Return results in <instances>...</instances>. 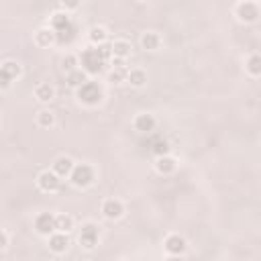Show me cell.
<instances>
[{"instance_id":"484cf974","label":"cell","mask_w":261,"mask_h":261,"mask_svg":"<svg viewBox=\"0 0 261 261\" xmlns=\"http://www.w3.org/2000/svg\"><path fill=\"white\" fill-rule=\"evenodd\" d=\"M10 86H12V80L0 69V90H6V88H10Z\"/></svg>"},{"instance_id":"6da1fadb","label":"cell","mask_w":261,"mask_h":261,"mask_svg":"<svg viewBox=\"0 0 261 261\" xmlns=\"http://www.w3.org/2000/svg\"><path fill=\"white\" fill-rule=\"evenodd\" d=\"M232 12L237 16L239 22H245V24H251V22H257L259 16H261V6L259 2L255 0H239L234 6H232Z\"/></svg>"},{"instance_id":"d4e9b609","label":"cell","mask_w":261,"mask_h":261,"mask_svg":"<svg viewBox=\"0 0 261 261\" xmlns=\"http://www.w3.org/2000/svg\"><path fill=\"white\" fill-rule=\"evenodd\" d=\"M82 6V2L80 0H73V2H59V10H63L65 14L67 12H71V10H77Z\"/></svg>"},{"instance_id":"30bf717a","label":"cell","mask_w":261,"mask_h":261,"mask_svg":"<svg viewBox=\"0 0 261 261\" xmlns=\"http://www.w3.org/2000/svg\"><path fill=\"white\" fill-rule=\"evenodd\" d=\"M153 165H155V171L159 175H171L177 169V159L173 155H169V153L167 155H157Z\"/></svg>"},{"instance_id":"7c38bea8","label":"cell","mask_w":261,"mask_h":261,"mask_svg":"<svg viewBox=\"0 0 261 261\" xmlns=\"http://www.w3.org/2000/svg\"><path fill=\"white\" fill-rule=\"evenodd\" d=\"M133 126H135V130H139V133H151V130H155V126H157V118H155L151 112H139V114L135 116V120H133Z\"/></svg>"},{"instance_id":"4fadbf2b","label":"cell","mask_w":261,"mask_h":261,"mask_svg":"<svg viewBox=\"0 0 261 261\" xmlns=\"http://www.w3.org/2000/svg\"><path fill=\"white\" fill-rule=\"evenodd\" d=\"M33 94H35V98H37L41 104H49V102L55 98L57 90H55V86H53V84H49V82H39V84L35 86Z\"/></svg>"},{"instance_id":"8fae6325","label":"cell","mask_w":261,"mask_h":261,"mask_svg":"<svg viewBox=\"0 0 261 261\" xmlns=\"http://www.w3.org/2000/svg\"><path fill=\"white\" fill-rule=\"evenodd\" d=\"M47 247H49V251L51 253H55V255H63L65 251H67V247H69V237L67 234H63V232H51L49 237H47Z\"/></svg>"},{"instance_id":"9c48e42d","label":"cell","mask_w":261,"mask_h":261,"mask_svg":"<svg viewBox=\"0 0 261 261\" xmlns=\"http://www.w3.org/2000/svg\"><path fill=\"white\" fill-rule=\"evenodd\" d=\"M35 230L41 234V237H49L51 232H55V214L51 212H41L35 216Z\"/></svg>"},{"instance_id":"2e32d148","label":"cell","mask_w":261,"mask_h":261,"mask_svg":"<svg viewBox=\"0 0 261 261\" xmlns=\"http://www.w3.org/2000/svg\"><path fill=\"white\" fill-rule=\"evenodd\" d=\"M108 37H110L108 35V29L102 27V24H94V27L88 29V39H90L92 47H102L108 41Z\"/></svg>"},{"instance_id":"83f0119b","label":"cell","mask_w":261,"mask_h":261,"mask_svg":"<svg viewBox=\"0 0 261 261\" xmlns=\"http://www.w3.org/2000/svg\"><path fill=\"white\" fill-rule=\"evenodd\" d=\"M163 261H186V259H184V255H167Z\"/></svg>"},{"instance_id":"5bb4252c","label":"cell","mask_w":261,"mask_h":261,"mask_svg":"<svg viewBox=\"0 0 261 261\" xmlns=\"http://www.w3.org/2000/svg\"><path fill=\"white\" fill-rule=\"evenodd\" d=\"M73 165H75V161H73L69 155H59V157L53 161L51 169H53V171L63 179V177H69V173H71Z\"/></svg>"},{"instance_id":"52a82bcc","label":"cell","mask_w":261,"mask_h":261,"mask_svg":"<svg viewBox=\"0 0 261 261\" xmlns=\"http://www.w3.org/2000/svg\"><path fill=\"white\" fill-rule=\"evenodd\" d=\"M163 249H165L167 255H184L186 249H188V241L179 232H169L163 239Z\"/></svg>"},{"instance_id":"7402d4cb","label":"cell","mask_w":261,"mask_h":261,"mask_svg":"<svg viewBox=\"0 0 261 261\" xmlns=\"http://www.w3.org/2000/svg\"><path fill=\"white\" fill-rule=\"evenodd\" d=\"M35 122H37V126H41V128H51V126L55 124V114H53V110L41 108V110L37 112V116H35Z\"/></svg>"},{"instance_id":"603a6c76","label":"cell","mask_w":261,"mask_h":261,"mask_svg":"<svg viewBox=\"0 0 261 261\" xmlns=\"http://www.w3.org/2000/svg\"><path fill=\"white\" fill-rule=\"evenodd\" d=\"M0 69H2V71H4V73H6V75L12 80V82H14V80H16V77L22 73V67H20V63H18V61H12V59L4 61V63L0 65Z\"/></svg>"},{"instance_id":"ac0fdd59","label":"cell","mask_w":261,"mask_h":261,"mask_svg":"<svg viewBox=\"0 0 261 261\" xmlns=\"http://www.w3.org/2000/svg\"><path fill=\"white\" fill-rule=\"evenodd\" d=\"M73 228H75V220H73L71 214H67V212H57L55 214V230L57 232L69 234Z\"/></svg>"},{"instance_id":"f1b7e54d","label":"cell","mask_w":261,"mask_h":261,"mask_svg":"<svg viewBox=\"0 0 261 261\" xmlns=\"http://www.w3.org/2000/svg\"><path fill=\"white\" fill-rule=\"evenodd\" d=\"M118 261H126V259H118Z\"/></svg>"},{"instance_id":"9a60e30c","label":"cell","mask_w":261,"mask_h":261,"mask_svg":"<svg viewBox=\"0 0 261 261\" xmlns=\"http://www.w3.org/2000/svg\"><path fill=\"white\" fill-rule=\"evenodd\" d=\"M55 39H57V33H55L51 27H41V29H37L35 35H33V41H35V45H39V47H49V45L55 43Z\"/></svg>"},{"instance_id":"cb8c5ba5","label":"cell","mask_w":261,"mask_h":261,"mask_svg":"<svg viewBox=\"0 0 261 261\" xmlns=\"http://www.w3.org/2000/svg\"><path fill=\"white\" fill-rule=\"evenodd\" d=\"M77 67H80V59H77V55L67 53V55L61 57V69H63L65 73H69V71H73V69H77Z\"/></svg>"},{"instance_id":"277c9868","label":"cell","mask_w":261,"mask_h":261,"mask_svg":"<svg viewBox=\"0 0 261 261\" xmlns=\"http://www.w3.org/2000/svg\"><path fill=\"white\" fill-rule=\"evenodd\" d=\"M102 88L98 86V82H86L82 88H77V100L82 104H88V106H94V104H100L102 102Z\"/></svg>"},{"instance_id":"d6986e66","label":"cell","mask_w":261,"mask_h":261,"mask_svg":"<svg viewBox=\"0 0 261 261\" xmlns=\"http://www.w3.org/2000/svg\"><path fill=\"white\" fill-rule=\"evenodd\" d=\"M124 82H128L133 88H143L147 84V71L143 67H128Z\"/></svg>"},{"instance_id":"ffe728a7","label":"cell","mask_w":261,"mask_h":261,"mask_svg":"<svg viewBox=\"0 0 261 261\" xmlns=\"http://www.w3.org/2000/svg\"><path fill=\"white\" fill-rule=\"evenodd\" d=\"M245 71L251 75V77H259L261 75V55L257 51H253L247 61H245Z\"/></svg>"},{"instance_id":"7a4b0ae2","label":"cell","mask_w":261,"mask_h":261,"mask_svg":"<svg viewBox=\"0 0 261 261\" xmlns=\"http://www.w3.org/2000/svg\"><path fill=\"white\" fill-rule=\"evenodd\" d=\"M69 181L75 188H90L96 181V169L90 163H75L69 173Z\"/></svg>"},{"instance_id":"8992f818","label":"cell","mask_w":261,"mask_h":261,"mask_svg":"<svg viewBox=\"0 0 261 261\" xmlns=\"http://www.w3.org/2000/svg\"><path fill=\"white\" fill-rule=\"evenodd\" d=\"M100 212L108 220H118V218L124 216L126 208H124V202L118 200V198H104L102 204H100Z\"/></svg>"},{"instance_id":"ba28073f","label":"cell","mask_w":261,"mask_h":261,"mask_svg":"<svg viewBox=\"0 0 261 261\" xmlns=\"http://www.w3.org/2000/svg\"><path fill=\"white\" fill-rule=\"evenodd\" d=\"M110 57L112 59H118V61H124L130 53H133V43L124 37H116L112 43H110Z\"/></svg>"},{"instance_id":"4316f807","label":"cell","mask_w":261,"mask_h":261,"mask_svg":"<svg viewBox=\"0 0 261 261\" xmlns=\"http://www.w3.org/2000/svg\"><path fill=\"white\" fill-rule=\"evenodd\" d=\"M8 247V232L0 228V251H4Z\"/></svg>"},{"instance_id":"3957f363","label":"cell","mask_w":261,"mask_h":261,"mask_svg":"<svg viewBox=\"0 0 261 261\" xmlns=\"http://www.w3.org/2000/svg\"><path fill=\"white\" fill-rule=\"evenodd\" d=\"M77 241H80V245H82L84 249H88V251L96 249V247H98V243H100V226H98L96 222H92V220L82 222V226H80V234H77Z\"/></svg>"},{"instance_id":"5b68a950","label":"cell","mask_w":261,"mask_h":261,"mask_svg":"<svg viewBox=\"0 0 261 261\" xmlns=\"http://www.w3.org/2000/svg\"><path fill=\"white\" fill-rule=\"evenodd\" d=\"M61 177L53 171V169H43L37 173V188L41 192H47V194H53V192H59L61 188Z\"/></svg>"},{"instance_id":"e0dca14e","label":"cell","mask_w":261,"mask_h":261,"mask_svg":"<svg viewBox=\"0 0 261 261\" xmlns=\"http://www.w3.org/2000/svg\"><path fill=\"white\" fill-rule=\"evenodd\" d=\"M161 43H163V39H161V35L157 31H145V33H141V47L145 51H157L161 47Z\"/></svg>"},{"instance_id":"44dd1931","label":"cell","mask_w":261,"mask_h":261,"mask_svg":"<svg viewBox=\"0 0 261 261\" xmlns=\"http://www.w3.org/2000/svg\"><path fill=\"white\" fill-rule=\"evenodd\" d=\"M65 80H67V86L69 88H82L86 82H88V73L84 71V69H73V71H69V73H65Z\"/></svg>"}]
</instances>
